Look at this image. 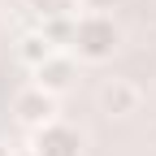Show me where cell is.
<instances>
[{"label":"cell","instance_id":"277c9868","mask_svg":"<svg viewBox=\"0 0 156 156\" xmlns=\"http://www.w3.org/2000/svg\"><path fill=\"white\" fill-rule=\"evenodd\" d=\"M139 104H143V91L130 78H108L100 87V108L108 117H130V113H139Z\"/></svg>","mask_w":156,"mask_h":156},{"label":"cell","instance_id":"52a82bcc","mask_svg":"<svg viewBox=\"0 0 156 156\" xmlns=\"http://www.w3.org/2000/svg\"><path fill=\"white\" fill-rule=\"evenodd\" d=\"M26 9L39 17V22H48V17H69V13H78V0H26Z\"/></svg>","mask_w":156,"mask_h":156},{"label":"cell","instance_id":"5b68a950","mask_svg":"<svg viewBox=\"0 0 156 156\" xmlns=\"http://www.w3.org/2000/svg\"><path fill=\"white\" fill-rule=\"evenodd\" d=\"M69 83H74V61H69V56L52 52L44 65H35V87H44L48 95H61Z\"/></svg>","mask_w":156,"mask_h":156},{"label":"cell","instance_id":"9c48e42d","mask_svg":"<svg viewBox=\"0 0 156 156\" xmlns=\"http://www.w3.org/2000/svg\"><path fill=\"white\" fill-rule=\"evenodd\" d=\"M78 5H87V13H104L113 0H78Z\"/></svg>","mask_w":156,"mask_h":156},{"label":"cell","instance_id":"8992f818","mask_svg":"<svg viewBox=\"0 0 156 156\" xmlns=\"http://www.w3.org/2000/svg\"><path fill=\"white\" fill-rule=\"evenodd\" d=\"M17 52H22V61H26V65H44L48 56L56 52V44H52L44 30H35V35H22V48H17Z\"/></svg>","mask_w":156,"mask_h":156},{"label":"cell","instance_id":"7a4b0ae2","mask_svg":"<svg viewBox=\"0 0 156 156\" xmlns=\"http://www.w3.org/2000/svg\"><path fill=\"white\" fill-rule=\"evenodd\" d=\"M30 147H35V156H83V134L52 117L48 126L35 130V143Z\"/></svg>","mask_w":156,"mask_h":156},{"label":"cell","instance_id":"3957f363","mask_svg":"<svg viewBox=\"0 0 156 156\" xmlns=\"http://www.w3.org/2000/svg\"><path fill=\"white\" fill-rule=\"evenodd\" d=\"M13 113H17V122H22V126L39 130V126L52 122V113H56V95H48L44 87H26V91H17Z\"/></svg>","mask_w":156,"mask_h":156},{"label":"cell","instance_id":"30bf717a","mask_svg":"<svg viewBox=\"0 0 156 156\" xmlns=\"http://www.w3.org/2000/svg\"><path fill=\"white\" fill-rule=\"evenodd\" d=\"M0 156H9V147H5V143H0Z\"/></svg>","mask_w":156,"mask_h":156},{"label":"cell","instance_id":"6da1fadb","mask_svg":"<svg viewBox=\"0 0 156 156\" xmlns=\"http://www.w3.org/2000/svg\"><path fill=\"white\" fill-rule=\"evenodd\" d=\"M69 48H74L78 61L104 65V61H113V52L122 48V30H117V22H113L108 13H83V17H74Z\"/></svg>","mask_w":156,"mask_h":156},{"label":"cell","instance_id":"ba28073f","mask_svg":"<svg viewBox=\"0 0 156 156\" xmlns=\"http://www.w3.org/2000/svg\"><path fill=\"white\" fill-rule=\"evenodd\" d=\"M39 30H44L52 44H69V39H74V13H69V17H48Z\"/></svg>","mask_w":156,"mask_h":156}]
</instances>
